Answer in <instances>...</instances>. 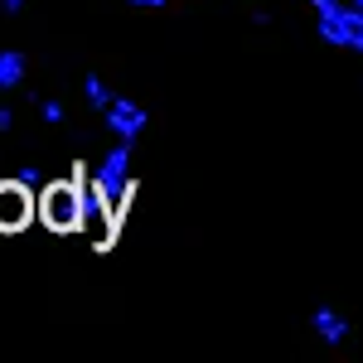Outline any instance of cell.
<instances>
[{
    "label": "cell",
    "instance_id": "obj_3",
    "mask_svg": "<svg viewBox=\"0 0 363 363\" xmlns=\"http://www.w3.org/2000/svg\"><path fill=\"white\" fill-rule=\"evenodd\" d=\"M315 330H320V339H330V344H344V339H349V325H344L330 306L315 310Z\"/></svg>",
    "mask_w": 363,
    "mask_h": 363
},
{
    "label": "cell",
    "instance_id": "obj_4",
    "mask_svg": "<svg viewBox=\"0 0 363 363\" xmlns=\"http://www.w3.org/2000/svg\"><path fill=\"white\" fill-rule=\"evenodd\" d=\"M112 126H116V131H126V136H131V131H140V126H145V112H136L131 102H116V112H112Z\"/></svg>",
    "mask_w": 363,
    "mask_h": 363
},
{
    "label": "cell",
    "instance_id": "obj_1",
    "mask_svg": "<svg viewBox=\"0 0 363 363\" xmlns=\"http://www.w3.org/2000/svg\"><path fill=\"white\" fill-rule=\"evenodd\" d=\"M29 218V194L20 184H0V228H20Z\"/></svg>",
    "mask_w": 363,
    "mask_h": 363
},
{
    "label": "cell",
    "instance_id": "obj_5",
    "mask_svg": "<svg viewBox=\"0 0 363 363\" xmlns=\"http://www.w3.org/2000/svg\"><path fill=\"white\" fill-rule=\"evenodd\" d=\"M20 63H25V58H20V54L0 58V83H15V78H20V73H15V68H20Z\"/></svg>",
    "mask_w": 363,
    "mask_h": 363
},
{
    "label": "cell",
    "instance_id": "obj_2",
    "mask_svg": "<svg viewBox=\"0 0 363 363\" xmlns=\"http://www.w3.org/2000/svg\"><path fill=\"white\" fill-rule=\"evenodd\" d=\"M49 218H54V228L78 223V189L73 184H54L49 189Z\"/></svg>",
    "mask_w": 363,
    "mask_h": 363
}]
</instances>
